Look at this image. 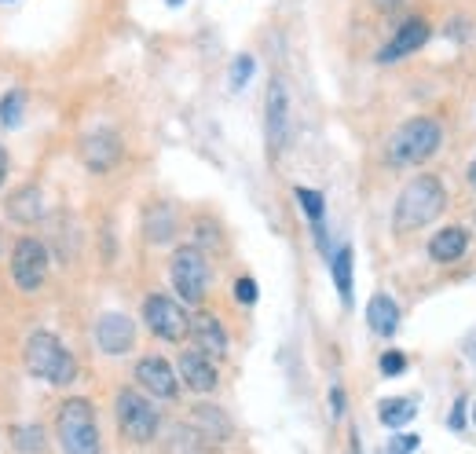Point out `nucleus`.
Wrapping results in <instances>:
<instances>
[{"mask_svg": "<svg viewBox=\"0 0 476 454\" xmlns=\"http://www.w3.org/2000/svg\"><path fill=\"white\" fill-rule=\"evenodd\" d=\"M447 205V191H444V180L426 173V177H414L400 198H396V209H392V227L396 232H418V227L433 223Z\"/></svg>", "mask_w": 476, "mask_h": 454, "instance_id": "f257e3e1", "label": "nucleus"}, {"mask_svg": "<svg viewBox=\"0 0 476 454\" xmlns=\"http://www.w3.org/2000/svg\"><path fill=\"white\" fill-rule=\"evenodd\" d=\"M26 367L33 377H44L51 385H70L77 377V359L67 352V345L56 337V333H48V330H33L30 340H26Z\"/></svg>", "mask_w": 476, "mask_h": 454, "instance_id": "f03ea898", "label": "nucleus"}, {"mask_svg": "<svg viewBox=\"0 0 476 454\" xmlns=\"http://www.w3.org/2000/svg\"><path fill=\"white\" fill-rule=\"evenodd\" d=\"M440 143H444L440 122H433V118H410L389 140V165H396V168L421 165V161H429L440 150Z\"/></svg>", "mask_w": 476, "mask_h": 454, "instance_id": "7ed1b4c3", "label": "nucleus"}, {"mask_svg": "<svg viewBox=\"0 0 476 454\" xmlns=\"http://www.w3.org/2000/svg\"><path fill=\"white\" fill-rule=\"evenodd\" d=\"M56 432L67 454H99V425H95V411L88 400H67L56 414Z\"/></svg>", "mask_w": 476, "mask_h": 454, "instance_id": "20e7f679", "label": "nucleus"}, {"mask_svg": "<svg viewBox=\"0 0 476 454\" xmlns=\"http://www.w3.org/2000/svg\"><path fill=\"white\" fill-rule=\"evenodd\" d=\"M169 275H173V286L180 294L184 304H202L205 290H209V260L198 246H180L169 260Z\"/></svg>", "mask_w": 476, "mask_h": 454, "instance_id": "39448f33", "label": "nucleus"}, {"mask_svg": "<svg viewBox=\"0 0 476 454\" xmlns=\"http://www.w3.org/2000/svg\"><path fill=\"white\" fill-rule=\"evenodd\" d=\"M118 425H121V436L132 440V443H150L162 429V418H157L154 404L147 395L132 392V388H121L118 392Z\"/></svg>", "mask_w": 476, "mask_h": 454, "instance_id": "423d86ee", "label": "nucleus"}, {"mask_svg": "<svg viewBox=\"0 0 476 454\" xmlns=\"http://www.w3.org/2000/svg\"><path fill=\"white\" fill-rule=\"evenodd\" d=\"M143 322L154 337L169 340V345H180V340L191 333V315L180 308V301H173L166 294H150L143 301Z\"/></svg>", "mask_w": 476, "mask_h": 454, "instance_id": "0eeeda50", "label": "nucleus"}, {"mask_svg": "<svg viewBox=\"0 0 476 454\" xmlns=\"http://www.w3.org/2000/svg\"><path fill=\"white\" fill-rule=\"evenodd\" d=\"M44 278H48V246L33 235L15 239V246H12V282L22 294H33V290L44 286Z\"/></svg>", "mask_w": 476, "mask_h": 454, "instance_id": "6e6552de", "label": "nucleus"}, {"mask_svg": "<svg viewBox=\"0 0 476 454\" xmlns=\"http://www.w3.org/2000/svg\"><path fill=\"white\" fill-rule=\"evenodd\" d=\"M125 158V143L114 129H92L81 136V161L88 173H111Z\"/></svg>", "mask_w": 476, "mask_h": 454, "instance_id": "1a4fd4ad", "label": "nucleus"}, {"mask_svg": "<svg viewBox=\"0 0 476 454\" xmlns=\"http://www.w3.org/2000/svg\"><path fill=\"white\" fill-rule=\"evenodd\" d=\"M264 129H268V147L283 150L290 136V92L283 77L268 81V95H264Z\"/></svg>", "mask_w": 476, "mask_h": 454, "instance_id": "9d476101", "label": "nucleus"}, {"mask_svg": "<svg viewBox=\"0 0 476 454\" xmlns=\"http://www.w3.org/2000/svg\"><path fill=\"white\" fill-rule=\"evenodd\" d=\"M95 345H99V352H107V356L132 352V345H136V322L129 315H121V312L99 315V322H95Z\"/></svg>", "mask_w": 476, "mask_h": 454, "instance_id": "9b49d317", "label": "nucleus"}, {"mask_svg": "<svg viewBox=\"0 0 476 454\" xmlns=\"http://www.w3.org/2000/svg\"><path fill=\"white\" fill-rule=\"evenodd\" d=\"M136 381L157 395V400H176L180 395V377H176V367H169V359L162 356H147L136 363Z\"/></svg>", "mask_w": 476, "mask_h": 454, "instance_id": "f8f14e48", "label": "nucleus"}, {"mask_svg": "<svg viewBox=\"0 0 476 454\" xmlns=\"http://www.w3.org/2000/svg\"><path fill=\"white\" fill-rule=\"evenodd\" d=\"M191 337H194L198 352H205L209 359L228 356V330H224V322L217 315H209V312L191 315Z\"/></svg>", "mask_w": 476, "mask_h": 454, "instance_id": "ddd939ff", "label": "nucleus"}, {"mask_svg": "<svg viewBox=\"0 0 476 454\" xmlns=\"http://www.w3.org/2000/svg\"><path fill=\"white\" fill-rule=\"evenodd\" d=\"M176 370H180L184 385H187V388H194V392H213V388H217V381H220L217 363L209 359L205 352H198V349L184 352V356H180V363H176Z\"/></svg>", "mask_w": 476, "mask_h": 454, "instance_id": "4468645a", "label": "nucleus"}, {"mask_svg": "<svg viewBox=\"0 0 476 454\" xmlns=\"http://www.w3.org/2000/svg\"><path fill=\"white\" fill-rule=\"evenodd\" d=\"M187 429L194 436H202L205 443H220V440L231 436V418L213 404H198V407H191V425Z\"/></svg>", "mask_w": 476, "mask_h": 454, "instance_id": "2eb2a0df", "label": "nucleus"}, {"mask_svg": "<svg viewBox=\"0 0 476 454\" xmlns=\"http://www.w3.org/2000/svg\"><path fill=\"white\" fill-rule=\"evenodd\" d=\"M426 41H429V26L421 23V19H407V23L396 30V37L389 41V48L382 51V63H392V59H400V55L418 51Z\"/></svg>", "mask_w": 476, "mask_h": 454, "instance_id": "dca6fc26", "label": "nucleus"}, {"mask_svg": "<svg viewBox=\"0 0 476 454\" xmlns=\"http://www.w3.org/2000/svg\"><path fill=\"white\" fill-rule=\"evenodd\" d=\"M297 202H301V209L311 220V232H315V242H319L323 257H334L330 253V239H327V202H323V195L315 187H297Z\"/></svg>", "mask_w": 476, "mask_h": 454, "instance_id": "f3484780", "label": "nucleus"}, {"mask_svg": "<svg viewBox=\"0 0 476 454\" xmlns=\"http://www.w3.org/2000/svg\"><path fill=\"white\" fill-rule=\"evenodd\" d=\"M465 250H469V232H465V227H444V232H436L433 242H429V257L436 264L462 260Z\"/></svg>", "mask_w": 476, "mask_h": 454, "instance_id": "a211bd4d", "label": "nucleus"}, {"mask_svg": "<svg viewBox=\"0 0 476 454\" xmlns=\"http://www.w3.org/2000/svg\"><path fill=\"white\" fill-rule=\"evenodd\" d=\"M366 322H370V330H374L378 337H392L396 326H400L396 301L389 294H374V297H370V304H366Z\"/></svg>", "mask_w": 476, "mask_h": 454, "instance_id": "6ab92c4d", "label": "nucleus"}, {"mask_svg": "<svg viewBox=\"0 0 476 454\" xmlns=\"http://www.w3.org/2000/svg\"><path fill=\"white\" fill-rule=\"evenodd\" d=\"M143 232H147L150 242H169L173 232H176V213H173V205L169 202H154L147 209V216H143Z\"/></svg>", "mask_w": 476, "mask_h": 454, "instance_id": "aec40b11", "label": "nucleus"}, {"mask_svg": "<svg viewBox=\"0 0 476 454\" xmlns=\"http://www.w3.org/2000/svg\"><path fill=\"white\" fill-rule=\"evenodd\" d=\"M40 213H44V205H40V191H37V187H19V191L8 198V216H12L15 223H37Z\"/></svg>", "mask_w": 476, "mask_h": 454, "instance_id": "412c9836", "label": "nucleus"}, {"mask_svg": "<svg viewBox=\"0 0 476 454\" xmlns=\"http://www.w3.org/2000/svg\"><path fill=\"white\" fill-rule=\"evenodd\" d=\"M352 260H355L352 246H337V253L330 257V268H334V286H337V294H341V301H345V304H352Z\"/></svg>", "mask_w": 476, "mask_h": 454, "instance_id": "4be33fe9", "label": "nucleus"}, {"mask_svg": "<svg viewBox=\"0 0 476 454\" xmlns=\"http://www.w3.org/2000/svg\"><path fill=\"white\" fill-rule=\"evenodd\" d=\"M12 447L15 454H48V440H44V429L33 425V422H22L12 429Z\"/></svg>", "mask_w": 476, "mask_h": 454, "instance_id": "5701e85b", "label": "nucleus"}, {"mask_svg": "<svg viewBox=\"0 0 476 454\" xmlns=\"http://www.w3.org/2000/svg\"><path fill=\"white\" fill-rule=\"evenodd\" d=\"M414 411H418V404H414V400H385V404L378 407V414H382V425H389V429L410 425Z\"/></svg>", "mask_w": 476, "mask_h": 454, "instance_id": "b1692460", "label": "nucleus"}, {"mask_svg": "<svg viewBox=\"0 0 476 454\" xmlns=\"http://www.w3.org/2000/svg\"><path fill=\"white\" fill-rule=\"evenodd\" d=\"M22 110H26V92H8L4 99H0V122H4L8 129H15L22 122Z\"/></svg>", "mask_w": 476, "mask_h": 454, "instance_id": "393cba45", "label": "nucleus"}, {"mask_svg": "<svg viewBox=\"0 0 476 454\" xmlns=\"http://www.w3.org/2000/svg\"><path fill=\"white\" fill-rule=\"evenodd\" d=\"M249 74H253V55H238L235 67H231V85L242 88V85L249 81Z\"/></svg>", "mask_w": 476, "mask_h": 454, "instance_id": "a878e982", "label": "nucleus"}, {"mask_svg": "<svg viewBox=\"0 0 476 454\" xmlns=\"http://www.w3.org/2000/svg\"><path fill=\"white\" fill-rule=\"evenodd\" d=\"M403 370H407V356L403 352H385L382 356V374L385 377H400Z\"/></svg>", "mask_w": 476, "mask_h": 454, "instance_id": "bb28decb", "label": "nucleus"}, {"mask_svg": "<svg viewBox=\"0 0 476 454\" xmlns=\"http://www.w3.org/2000/svg\"><path fill=\"white\" fill-rule=\"evenodd\" d=\"M235 301H238V304H256V282H253L249 275H242V278L235 282Z\"/></svg>", "mask_w": 476, "mask_h": 454, "instance_id": "cd10ccee", "label": "nucleus"}, {"mask_svg": "<svg viewBox=\"0 0 476 454\" xmlns=\"http://www.w3.org/2000/svg\"><path fill=\"white\" fill-rule=\"evenodd\" d=\"M451 429H465V400H454V407H451Z\"/></svg>", "mask_w": 476, "mask_h": 454, "instance_id": "c85d7f7f", "label": "nucleus"}, {"mask_svg": "<svg viewBox=\"0 0 476 454\" xmlns=\"http://www.w3.org/2000/svg\"><path fill=\"white\" fill-rule=\"evenodd\" d=\"M330 407H334V418L345 414V392L341 388H330Z\"/></svg>", "mask_w": 476, "mask_h": 454, "instance_id": "c756f323", "label": "nucleus"}, {"mask_svg": "<svg viewBox=\"0 0 476 454\" xmlns=\"http://www.w3.org/2000/svg\"><path fill=\"white\" fill-rule=\"evenodd\" d=\"M414 447H418V436H400V440H392V450H400V454H403V450H414Z\"/></svg>", "mask_w": 476, "mask_h": 454, "instance_id": "7c9ffc66", "label": "nucleus"}, {"mask_svg": "<svg viewBox=\"0 0 476 454\" xmlns=\"http://www.w3.org/2000/svg\"><path fill=\"white\" fill-rule=\"evenodd\" d=\"M4 180H8V150L0 147V187H4Z\"/></svg>", "mask_w": 476, "mask_h": 454, "instance_id": "2f4dec72", "label": "nucleus"}, {"mask_svg": "<svg viewBox=\"0 0 476 454\" xmlns=\"http://www.w3.org/2000/svg\"><path fill=\"white\" fill-rule=\"evenodd\" d=\"M374 5H378V8H385V12H392V8H400V5H403V0H374Z\"/></svg>", "mask_w": 476, "mask_h": 454, "instance_id": "473e14b6", "label": "nucleus"}, {"mask_svg": "<svg viewBox=\"0 0 476 454\" xmlns=\"http://www.w3.org/2000/svg\"><path fill=\"white\" fill-rule=\"evenodd\" d=\"M469 184H472V187H476V161H472V165H469Z\"/></svg>", "mask_w": 476, "mask_h": 454, "instance_id": "72a5a7b5", "label": "nucleus"}, {"mask_svg": "<svg viewBox=\"0 0 476 454\" xmlns=\"http://www.w3.org/2000/svg\"><path fill=\"white\" fill-rule=\"evenodd\" d=\"M169 5H184V0H169Z\"/></svg>", "mask_w": 476, "mask_h": 454, "instance_id": "f704fd0d", "label": "nucleus"}, {"mask_svg": "<svg viewBox=\"0 0 476 454\" xmlns=\"http://www.w3.org/2000/svg\"><path fill=\"white\" fill-rule=\"evenodd\" d=\"M389 454H400V450H389Z\"/></svg>", "mask_w": 476, "mask_h": 454, "instance_id": "c9c22d12", "label": "nucleus"}, {"mask_svg": "<svg viewBox=\"0 0 476 454\" xmlns=\"http://www.w3.org/2000/svg\"><path fill=\"white\" fill-rule=\"evenodd\" d=\"M472 422H476V411H472Z\"/></svg>", "mask_w": 476, "mask_h": 454, "instance_id": "e433bc0d", "label": "nucleus"}, {"mask_svg": "<svg viewBox=\"0 0 476 454\" xmlns=\"http://www.w3.org/2000/svg\"><path fill=\"white\" fill-rule=\"evenodd\" d=\"M0 5H4V0H0Z\"/></svg>", "mask_w": 476, "mask_h": 454, "instance_id": "4c0bfd02", "label": "nucleus"}]
</instances>
